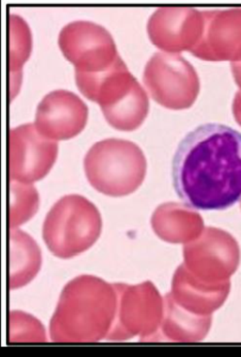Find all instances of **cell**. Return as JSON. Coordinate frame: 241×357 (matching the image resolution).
<instances>
[{
	"instance_id": "16",
	"label": "cell",
	"mask_w": 241,
	"mask_h": 357,
	"mask_svg": "<svg viewBox=\"0 0 241 357\" xmlns=\"http://www.w3.org/2000/svg\"><path fill=\"white\" fill-rule=\"evenodd\" d=\"M233 114L238 126H241V91L235 94L233 102Z\"/></svg>"
},
{
	"instance_id": "15",
	"label": "cell",
	"mask_w": 241,
	"mask_h": 357,
	"mask_svg": "<svg viewBox=\"0 0 241 357\" xmlns=\"http://www.w3.org/2000/svg\"><path fill=\"white\" fill-rule=\"evenodd\" d=\"M8 72L13 83L15 77L21 79L19 74L31 53L32 40L29 27L22 18L8 15Z\"/></svg>"
},
{
	"instance_id": "12",
	"label": "cell",
	"mask_w": 241,
	"mask_h": 357,
	"mask_svg": "<svg viewBox=\"0 0 241 357\" xmlns=\"http://www.w3.org/2000/svg\"><path fill=\"white\" fill-rule=\"evenodd\" d=\"M230 281L225 283H203L197 280L182 264L176 271L172 282L171 296L187 311L201 316H210L219 309L230 291Z\"/></svg>"
},
{
	"instance_id": "10",
	"label": "cell",
	"mask_w": 241,
	"mask_h": 357,
	"mask_svg": "<svg viewBox=\"0 0 241 357\" xmlns=\"http://www.w3.org/2000/svg\"><path fill=\"white\" fill-rule=\"evenodd\" d=\"M201 38L191 51L205 61H241V8L202 10Z\"/></svg>"
},
{
	"instance_id": "6",
	"label": "cell",
	"mask_w": 241,
	"mask_h": 357,
	"mask_svg": "<svg viewBox=\"0 0 241 357\" xmlns=\"http://www.w3.org/2000/svg\"><path fill=\"white\" fill-rule=\"evenodd\" d=\"M58 44L64 57L75 66V75L100 74L120 58L111 34L103 26L89 21L64 26Z\"/></svg>"
},
{
	"instance_id": "3",
	"label": "cell",
	"mask_w": 241,
	"mask_h": 357,
	"mask_svg": "<svg viewBox=\"0 0 241 357\" xmlns=\"http://www.w3.org/2000/svg\"><path fill=\"white\" fill-rule=\"evenodd\" d=\"M84 165L90 184L109 197L131 195L146 178V159L143 150L125 139L98 142L88 151Z\"/></svg>"
},
{
	"instance_id": "7",
	"label": "cell",
	"mask_w": 241,
	"mask_h": 357,
	"mask_svg": "<svg viewBox=\"0 0 241 357\" xmlns=\"http://www.w3.org/2000/svg\"><path fill=\"white\" fill-rule=\"evenodd\" d=\"M188 272L208 284L230 281L240 262V249L235 238L224 230L208 227L195 242L185 247Z\"/></svg>"
},
{
	"instance_id": "1",
	"label": "cell",
	"mask_w": 241,
	"mask_h": 357,
	"mask_svg": "<svg viewBox=\"0 0 241 357\" xmlns=\"http://www.w3.org/2000/svg\"><path fill=\"white\" fill-rule=\"evenodd\" d=\"M174 190L186 206L223 211L241 199V132L219 123L190 131L172 160Z\"/></svg>"
},
{
	"instance_id": "13",
	"label": "cell",
	"mask_w": 241,
	"mask_h": 357,
	"mask_svg": "<svg viewBox=\"0 0 241 357\" xmlns=\"http://www.w3.org/2000/svg\"><path fill=\"white\" fill-rule=\"evenodd\" d=\"M152 227L157 236L169 243L194 241L203 230V220L195 211L180 204H164L155 211Z\"/></svg>"
},
{
	"instance_id": "14",
	"label": "cell",
	"mask_w": 241,
	"mask_h": 357,
	"mask_svg": "<svg viewBox=\"0 0 241 357\" xmlns=\"http://www.w3.org/2000/svg\"><path fill=\"white\" fill-rule=\"evenodd\" d=\"M164 324L162 332L169 341H201L210 331L212 316H201L187 311L176 303L171 294L165 296Z\"/></svg>"
},
{
	"instance_id": "5",
	"label": "cell",
	"mask_w": 241,
	"mask_h": 357,
	"mask_svg": "<svg viewBox=\"0 0 241 357\" xmlns=\"http://www.w3.org/2000/svg\"><path fill=\"white\" fill-rule=\"evenodd\" d=\"M150 98L169 109L192 107L200 91V79L192 64L180 54L158 52L148 60L143 72Z\"/></svg>"
},
{
	"instance_id": "9",
	"label": "cell",
	"mask_w": 241,
	"mask_h": 357,
	"mask_svg": "<svg viewBox=\"0 0 241 357\" xmlns=\"http://www.w3.org/2000/svg\"><path fill=\"white\" fill-rule=\"evenodd\" d=\"M202 10L182 6L157 8L148 22V34L154 46L165 53L192 51L203 31Z\"/></svg>"
},
{
	"instance_id": "8",
	"label": "cell",
	"mask_w": 241,
	"mask_h": 357,
	"mask_svg": "<svg viewBox=\"0 0 241 357\" xmlns=\"http://www.w3.org/2000/svg\"><path fill=\"white\" fill-rule=\"evenodd\" d=\"M57 152V144L40 135L34 124L12 129L8 135L10 180L22 183L40 180L53 167Z\"/></svg>"
},
{
	"instance_id": "11",
	"label": "cell",
	"mask_w": 241,
	"mask_h": 357,
	"mask_svg": "<svg viewBox=\"0 0 241 357\" xmlns=\"http://www.w3.org/2000/svg\"><path fill=\"white\" fill-rule=\"evenodd\" d=\"M87 120V105L77 94L55 90L38 103L34 126L49 139H68L85 128Z\"/></svg>"
},
{
	"instance_id": "2",
	"label": "cell",
	"mask_w": 241,
	"mask_h": 357,
	"mask_svg": "<svg viewBox=\"0 0 241 357\" xmlns=\"http://www.w3.org/2000/svg\"><path fill=\"white\" fill-rule=\"evenodd\" d=\"M75 83L85 98L100 105L114 128L132 131L145 121L150 109L148 94L122 58L100 74L75 75Z\"/></svg>"
},
{
	"instance_id": "4",
	"label": "cell",
	"mask_w": 241,
	"mask_h": 357,
	"mask_svg": "<svg viewBox=\"0 0 241 357\" xmlns=\"http://www.w3.org/2000/svg\"><path fill=\"white\" fill-rule=\"evenodd\" d=\"M101 216L91 202L81 195H66L46 217L45 242L54 255L70 258L89 249L100 236Z\"/></svg>"
},
{
	"instance_id": "17",
	"label": "cell",
	"mask_w": 241,
	"mask_h": 357,
	"mask_svg": "<svg viewBox=\"0 0 241 357\" xmlns=\"http://www.w3.org/2000/svg\"><path fill=\"white\" fill-rule=\"evenodd\" d=\"M232 74H233L235 83L240 88L241 91V61L231 63Z\"/></svg>"
}]
</instances>
